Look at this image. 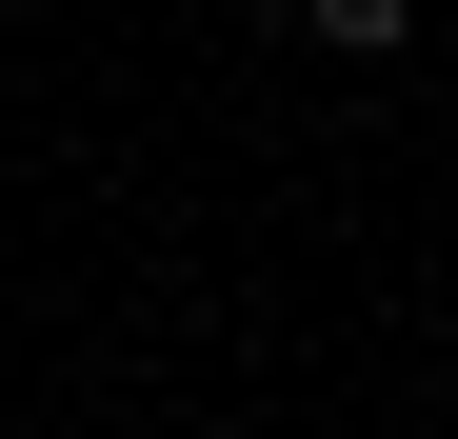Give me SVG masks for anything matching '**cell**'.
<instances>
[{"label": "cell", "instance_id": "obj_1", "mask_svg": "<svg viewBox=\"0 0 458 439\" xmlns=\"http://www.w3.org/2000/svg\"><path fill=\"white\" fill-rule=\"evenodd\" d=\"M299 21H319L339 60H399V40H419V0H299Z\"/></svg>", "mask_w": 458, "mask_h": 439}]
</instances>
